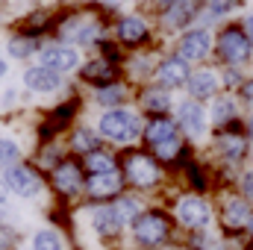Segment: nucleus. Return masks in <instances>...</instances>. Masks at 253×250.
I'll use <instances>...</instances> for the list:
<instances>
[{
	"label": "nucleus",
	"instance_id": "1",
	"mask_svg": "<svg viewBox=\"0 0 253 250\" xmlns=\"http://www.w3.org/2000/svg\"><path fill=\"white\" fill-rule=\"evenodd\" d=\"M100 132L112 141H132L138 135V118L126 109H109L100 118Z\"/></svg>",
	"mask_w": 253,
	"mask_h": 250
},
{
	"label": "nucleus",
	"instance_id": "2",
	"mask_svg": "<svg viewBox=\"0 0 253 250\" xmlns=\"http://www.w3.org/2000/svg\"><path fill=\"white\" fill-rule=\"evenodd\" d=\"M3 183L6 188L12 191V194H18V197H36L39 191H42V183H39V177L30 171V168H24V165H12L9 171H6V177H3Z\"/></svg>",
	"mask_w": 253,
	"mask_h": 250
},
{
	"label": "nucleus",
	"instance_id": "3",
	"mask_svg": "<svg viewBox=\"0 0 253 250\" xmlns=\"http://www.w3.org/2000/svg\"><path fill=\"white\" fill-rule=\"evenodd\" d=\"M132 233H135V239H138L141 245H159V242L168 236V221H165L162 215H156V212H147V215L135 218Z\"/></svg>",
	"mask_w": 253,
	"mask_h": 250
},
{
	"label": "nucleus",
	"instance_id": "4",
	"mask_svg": "<svg viewBox=\"0 0 253 250\" xmlns=\"http://www.w3.org/2000/svg\"><path fill=\"white\" fill-rule=\"evenodd\" d=\"M218 44H221V53H224L230 62H245V59L251 56V42H248V36H245L242 30H236V27L224 30Z\"/></svg>",
	"mask_w": 253,
	"mask_h": 250
},
{
	"label": "nucleus",
	"instance_id": "5",
	"mask_svg": "<svg viewBox=\"0 0 253 250\" xmlns=\"http://www.w3.org/2000/svg\"><path fill=\"white\" fill-rule=\"evenodd\" d=\"M77 65H80V53L74 47H44L42 50V68H47V71L62 74V71H71Z\"/></svg>",
	"mask_w": 253,
	"mask_h": 250
},
{
	"label": "nucleus",
	"instance_id": "6",
	"mask_svg": "<svg viewBox=\"0 0 253 250\" xmlns=\"http://www.w3.org/2000/svg\"><path fill=\"white\" fill-rule=\"evenodd\" d=\"M209 47H212L209 33H206V30H191V33L183 36V42H180V59H186V62L203 59V56L209 53Z\"/></svg>",
	"mask_w": 253,
	"mask_h": 250
},
{
	"label": "nucleus",
	"instance_id": "7",
	"mask_svg": "<svg viewBox=\"0 0 253 250\" xmlns=\"http://www.w3.org/2000/svg\"><path fill=\"white\" fill-rule=\"evenodd\" d=\"M177 215L186 227H203L209 221V206L200 197H183L180 206H177Z\"/></svg>",
	"mask_w": 253,
	"mask_h": 250
},
{
	"label": "nucleus",
	"instance_id": "8",
	"mask_svg": "<svg viewBox=\"0 0 253 250\" xmlns=\"http://www.w3.org/2000/svg\"><path fill=\"white\" fill-rule=\"evenodd\" d=\"M126 171H129V180L141 188L153 186V183L159 180V171H156V165H153L147 156H132V159L126 162Z\"/></svg>",
	"mask_w": 253,
	"mask_h": 250
},
{
	"label": "nucleus",
	"instance_id": "9",
	"mask_svg": "<svg viewBox=\"0 0 253 250\" xmlns=\"http://www.w3.org/2000/svg\"><path fill=\"white\" fill-rule=\"evenodd\" d=\"M177 115H180V124L186 126V132H189V135H203V132H206V112H203L194 100L180 103Z\"/></svg>",
	"mask_w": 253,
	"mask_h": 250
},
{
	"label": "nucleus",
	"instance_id": "10",
	"mask_svg": "<svg viewBox=\"0 0 253 250\" xmlns=\"http://www.w3.org/2000/svg\"><path fill=\"white\" fill-rule=\"evenodd\" d=\"M24 83H27L33 91H53V88H59L62 77H59L56 71H47V68L36 65V68L24 71Z\"/></svg>",
	"mask_w": 253,
	"mask_h": 250
},
{
	"label": "nucleus",
	"instance_id": "11",
	"mask_svg": "<svg viewBox=\"0 0 253 250\" xmlns=\"http://www.w3.org/2000/svg\"><path fill=\"white\" fill-rule=\"evenodd\" d=\"M91 221H94V230H97L100 236H115V233L124 227V218L118 215V209H115V206H103V209H94Z\"/></svg>",
	"mask_w": 253,
	"mask_h": 250
},
{
	"label": "nucleus",
	"instance_id": "12",
	"mask_svg": "<svg viewBox=\"0 0 253 250\" xmlns=\"http://www.w3.org/2000/svg\"><path fill=\"white\" fill-rule=\"evenodd\" d=\"M159 83L162 85H183V83H189V62L186 59H165L159 65Z\"/></svg>",
	"mask_w": 253,
	"mask_h": 250
},
{
	"label": "nucleus",
	"instance_id": "13",
	"mask_svg": "<svg viewBox=\"0 0 253 250\" xmlns=\"http://www.w3.org/2000/svg\"><path fill=\"white\" fill-rule=\"evenodd\" d=\"M118 188H121V174H118V171H112V174H97V177L88 180V191H91L94 197L118 194Z\"/></svg>",
	"mask_w": 253,
	"mask_h": 250
},
{
	"label": "nucleus",
	"instance_id": "14",
	"mask_svg": "<svg viewBox=\"0 0 253 250\" xmlns=\"http://www.w3.org/2000/svg\"><path fill=\"white\" fill-rule=\"evenodd\" d=\"M215 85H218V80H215L212 71H197V74L189 77V91L194 97H212L215 94Z\"/></svg>",
	"mask_w": 253,
	"mask_h": 250
},
{
	"label": "nucleus",
	"instance_id": "15",
	"mask_svg": "<svg viewBox=\"0 0 253 250\" xmlns=\"http://www.w3.org/2000/svg\"><path fill=\"white\" fill-rule=\"evenodd\" d=\"M62 33L71 39V42L85 44V42H91V39L97 36V24H88V21H68V24L62 27Z\"/></svg>",
	"mask_w": 253,
	"mask_h": 250
},
{
	"label": "nucleus",
	"instance_id": "16",
	"mask_svg": "<svg viewBox=\"0 0 253 250\" xmlns=\"http://www.w3.org/2000/svg\"><path fill=\"white\" fill-rule=\"evenodd\" d=\"M53 180H56V188L65 191V194H74L77 188L83 186V180H80V168H77V165H59Z\"/></svg>",
	"mask_w": 253,
	"mask_h": 250
},
{
	"label": "nucleus",
	"instance_id": "17",
	"mask_svg": "<svg viewBox=\"0 0 253 250\" xmlns=\"http://www.w3.org/2000/svg\"><path fill=\"white\" fill-rule=\"evenodd\" d=\"M171 138H177L174 135V121H168V118H156L153 124L147 126V141L150 144H165V141H171Z\"/></svg>",
	"mask_w": 253,
	"mask_h": 250
},
{
	"label": "nucleus",
	"instance_id": "18",
	"mask_svg": "<svg viewBox=\"0 0 253 250\" xmlns=\"http://www.w3.org/2000/svg\"><path fill=\"white\" fill-rule=\"evenodd\" d=\"M85 165H88V171H91V177H97V174H112L115 171V162H112V156L109 153H88V159H85Z\"/></svg>",
	"mask_w": 253,
	"mask_h": 250
},
{
	"label": "nucleus",
	"instance_id": "19",
	"mask_svg": "<svg viewBox=\"0 0 253 250\" xmlns=\"http://www.w3.org/2000/svg\"><path fill=\"white\" fill-rule=\"evenodd\" d=\"M191 15H194V6H191L189 0H183V3H174V6L168 9L165 21H168L171 27H183V24H189Z\"/></svg>",
	"mask_w": 253,
	"mask_h": 250
},
{
	"label": "nucleus",
	"instance_id": "20",
	"mask_svg": "<svg viewBox=\"0 0 253 250\" xmlns=\"http://www.w3.org/2000/svg\"><path fill=\"white\" fill-rule=\"evenodd\" d=\"M144 33H147V27L141 18H124L121 21V39L124 42H138V39H144Z\"/></svg>",
	"mask_w": 253,
	"mask_h": 250
},
{
	"label": "nucleus",
	"instance_id": "21",
	"mask_svg": "<svg viewBox=\"0 0 253 250\" xmlns=\"http://www.w3.org/2000/svg\"><path fill=\"white\" fill-rule=\"evenodd\" d=\"M248 218H251V212H248V206L242 200H230L227 203V224L230 227H242V224H248Z\"/></svg>",
	"mask_w": 253,
	"mask_h": 250
},
{
	"label": "nucleus",
	"instance_id": "22",
	"mask_svg": "<svg viewBox=\"0 0 253 250\" xmlns=\"http://www.w3.org/2000/svg\"><path fill=\"white\" fill-rule=\"evenodd\" d=\"M33 250H62V242H59V236L53 230H42L33 239Z\"/></svg>",
	"mask_w": 253,
	"mask_h": 250
},
{
	"label": "nucleus",
	"instance_id": "23",
	"mask_svg": "<svg viewBox=\"0 0 253 250\" xmlns=\"http://www.w3.org/2000/svg\"><path fill=\"white\" fill-rule=\"evenodd\" d=\"M18 156H21L18 144H15L12 138H0V168H6V171H9V165H12Z\"/></svg>",
	"mask_w": 253,
	"mask_h": 250
},
{
	"label": "nucleus",
	"instance_id": "24",
	"mask_svg": "<svg viewBox=\"0 0 253 250\" xmlns=\"http://www.w3.org/2000/svg\"><path fill=\"white\" fill-rule=\"evenodd\" d=\"M33 50H36V42L33 39H12L9 42V56H15V59H24Z\"/></svg>",
	"mask_w": 253,
	"mask_h": 250
},
{
	"label": "nucleus",
	"instance_id": "25",
	"mask_svg": "<svg viewBox=\"0 0 253 250\" xmlns=\"http://www.w3.org/2000/svg\"><path fill=\"white\" fill-rule=\"evenodd\" d=\"M88 80H109L112 77V65L103 62V59H97V62H88L85 65V71H83Z\"/></svg>",
	"mask_w": 253,
	"mask_h": 250
},
{
	"label": "nucleus",
	"instance_id": "26",
	"mask_svg": "<svg viewBox=\"0 0 253 250\" xmlns=\"http://www.w3.org/2000/svg\"><path fill=\"white\" fill-rule=\"evenodd\" d=\"M74 147H77V150H85V153H94V147H97V138H94V132H88V129H80V132L74 135Z\"/></svg>",
	"mask_w": 253,
	"mask_h": 250
},
{
	"label": "nucleus",
	"instance_id": "27",
	"mask_svg": "<svg viewBox=\"0 0 253 250\" xmlns=\"http://www.w3.org/2000/svg\"><path fill=\"white\" fill-rule=\"evenodd\" d=\"M233 115H236V106H233L230 100H218V103L212 106V121H218V124H221V121H230Z\"/></svg>",
	"mask_w": 253,
	"mask_h": 250
},
{
	"label": "nucleus",
	"instance_id": "28",
	"mask_svg": "<svg viewBox=\"0 0 253 250\" xmlns=\"http://www.w3.org/2000/svg\"><path fill=\"white\" fill-rule=\"evenodd\" d=\"M124 97V91L118 88V85H109V88H100V94H97V100L103 103V106H115L118 100Z\"/></svg>",
	"mask_w": 253,
	"mask_h": 250
},
{
	"label": "nucleus",
	"instance_id": "29",
	"mask_svg": "<svg viewBox=\"0 0 253 250\" xmlns=\"http://www.w3.org/2000/svg\"><path fill=\"white\" fill-rule=\"evenodd\" d=\"M144 103H147L150 109H168V103H171V97H168V94H162V91H147V97H144Z\"/></svg>",
	"mask_w": 253,
	"mask_h": 250
},
{
	"label": "nucleus",
	"instance_id": "30",
	"mask_svg": "<svg viewBox=\"0 0 253 250\" xmlns=\"http://www.w3.org/2000/svg\"><path fill=\"white\" fill-rule=\"evenodd\" d=\"M224 150H227V156H242L245 153V141L242 138H224Z\"/></svg>",
	"mask_w": 253,
	"mask_h": 250
},
{
	"label": "nucleus",
	"instance_id": "31",
	"mask_svg": "<svg viewBox=\"0 0 253 250\" xmlns=\"http://www.w3.org/2000/svg\"><path fill=\"white\" fill-rule=\"evenodd\" d=\"M177 150H180V141H177V138H171V141H165V144H159V147H156V153H159L162 159L177 156Z\"/></svg>",
	"mask_w": 253,
	"mask_h": 250
},
{
	"label": "nucleus",
	"instance_id": "32",
	"mask_svg": "<svg viewBox=\"0 0 253 250\" xmlns=\"http://www.w3.org/2000/svg\"><path fill=\"white\" fill-rule=\"evenodd\" d=\"M115 209H118V215L126 221V218H132V215H135V200H121Z\"/></svg>",
	"mask_w": 253,
	"mask_h": 250
},
{
	"label": "nucleus",
	"instance_id": "33",
	"mask_svg": "<svg viewBox=\"0 0 253 250\" xmlns=\"http://www.w3.org/2000/svg\"><path fill=\"white\" fill-rule=\"evenodd\" d=\"M6 248H9V233L0 227V250H6Z\"/></svg>",
	"mask_w": 253,
	"mask_h": 250
},
{
	"label": "nucleus",
	"instance_id": "34",
	"mask_svg": "<svg viewBox=\"0 0 253 250\" xmlns=\"http://www.w3.org/2000/svg\"><path fill=\"white\" fill-rule=\"evenodd\" d=\"M245 188H248V194H253V174H248V180H245Z\"/></svg>",
	"mask_w": 253,
	"mask_h": 250
},
{
	"label": "nucleus",
	"instance_id": "35",
	"mask_svg": "<svg viewBox=\"0 0 253 250\" xmlns=\"http://www.w3.org/2000/svg\"><path fill=\"white\" fill-rule=\"evenodd\" d=\"M248 36H251V42H253V18H248Z\"/></svg>",
	"mask_w": 253,
	"mask_h": 250
},
{
	"label": "nucleus",
	"instance_id": "36",
	"mask_svg": "<svg viewBox=\"0 0 253 250\" xmlns=\"http://www.w3.org/2000/svg\"><path fill=\"white\" fill-rule=\"evenodd\" d=\"M245 94H248V97H253V83L248 85V88H245Z\"/></svg>",
	"mask_w": 253,
	"mask_h": 250
},
{
	"label": "nucleus",
	"instance_id": "37",
	"mask_svg": "<svg viewBox=\"0 0 253 250\" xmlns=\"http://www.w3.org/2000/svg\"><path fill=\"white\" fill-rule=\"evenodd\" d=\"M3 74H6V62H3V59H0V77H3Z\"/></svg>",
	"mask_w": 253,
	"mask_h": 250
},
{
	"label": "nucleus",
	"instance_id": "38",
	"mask_svg": "<svg viewBox=\"0 0 253 250\" xmlns=\"http://www.w3.org/2000/svg\"><path fill=\"white\" fill-rule=\"evenodd\" d=\"M3 197H6V188H0V203H3Z\"/></svg>",
	"mask_w": 253,
	"mask_h": 250
}]
</instances>
